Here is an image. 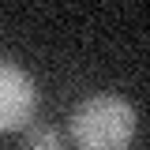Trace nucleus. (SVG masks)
Instances as JSON below:
<instances>
[{
  "label": "nucleus",
  "mask_w": 150,
  "mask_h": 150,
  "mask_svg": "<svg viewBox=\"0 0 150 150\" xmlns=\"http://www.w3.org/2000/svg\"><path fill=\"white\" fill-rule=\"evenodd\" d=\"M34 101H38V94H34L30 75L8 60H0V131L23 128L34 112Z\"/></svg>",
  "instance_id": "nucleus-2"
},
{
  "label": "nucleus",
  "mask_w": 150,
  "mask_h": 150,
  "mask_svg": "<svg viewBox=\"0 0 150 150\" xmlns=\"http://www.w3.org/2000/svg\"><path fill=\"white\" fill-rule=\"evenodd\" d=\"M71 139L79 150H128L135 139V105L120 94H94L71 112Z\"/></svg>",
  "instance_id": "nucleus-1"
},
{
  "label": "nucleus",
  "mask_w": 150,
  "mask_h": 150,
  "mask_svg": "<svg viewBox=\"0 0 150 150\" xmlns=\"http://www.w3.org/2000/svg\"><path fill=\"white\" fill-rule=\"evenodd\" d=\"M26 150H68L64 146V135L49 124H41V128H30L26 131Z\"/></svg>",
  "instance_id": "nucleus-3"
}]
</instances>
